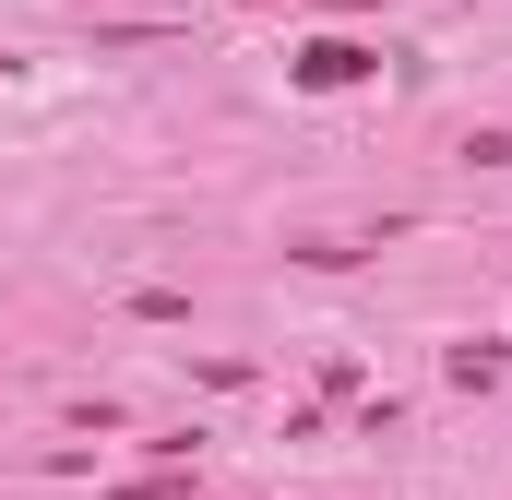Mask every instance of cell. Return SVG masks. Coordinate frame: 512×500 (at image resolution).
Here are the masks:
<instances>
[{
  "mask_svg": "<svg viewBox=\"0 0 512 500\" xmlns=\"http://www.w3.org/2000/svg\"><path fill=\"white\" fill-rule=\"evenodd\" d=\"M370 72H382V48H358V36H310V48H298V84H310V96H346V84H370Z\"/></svg>",
  "mask_w": 512,
  "mask_h": 500,
  "instance_id": "obj_1",
  "label": "cell"
},
{
  "mask_svg": "<svg viewBox=\"0 0 512 500\" xmlns=\"http://www.w3.org/2000/svg\"><path fill=\"white\" fill-rule=\"evenodd\" d=\"M322 12H358V0H322Z\"/></svg>",
  "mask_w": 512,
  "mask_h": 500,
  "instance_id": "obj_2",
  "label": "cell"
},
{
  "mask_svg": "<svg viewBox=\"0 0 512 500\" xmlns=\"http://www.w3.org/2000/svg\"><path fill=\"white\" fill-rule=\"evenodd\" d=\"M84 12H96V0H84Z\"/></svg>",
  "mask_w": 512,
  "mask_h": 500,
  "instance_id": "obj_3",
  "label": "cell"
}]
</instances>
